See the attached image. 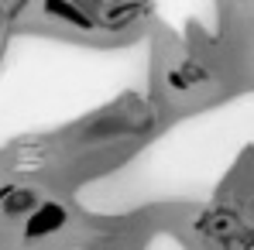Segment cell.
<instances>
[{"mask_svg":"<svg viewBox=\"0 0 254 250\" xmlns=\"http://www.w3.org/2000/svg\"><path fill=\"white\" fill-rule=\"evenodd\" d=\"M31 219H28V237H48V233H59L62 226H65V209L59 206V202H45V206H35L28 212Z\"/></svg>","mask_w":254,"mask_h":250,"instance_id":"cell-1","label":"cell"},{"mask_svg":"<svg viewBox=\"0 0 254 250\" xmlns=\"http://www.w3.org/2000/svg\"><path fill=\"white\" fill-rule=\"evenodd\" d=\"M45 10L55 14V17H59L62 24H69V28H83V31L93 28V14L86 10L79 0H45Z\"/></svg>","mask_w":254,"mask_h":250,"instance_id":"cell-2","label":"cell"},{"mask_svg":"<svg viewBox=\"0 0 254 250\" xmlns=\"http://www.w3.org/2000/svg\"><path fill=\"white\" fill-rule=\"evenodd\" d=\"M38 206V196H35V189H0V209H3V216H10V219H17V216H28L31 209Z\"/></svg>","mask_w":254,"mask_h":250,"instance_id":"cell-3","label":"cell"}]
</instances>
